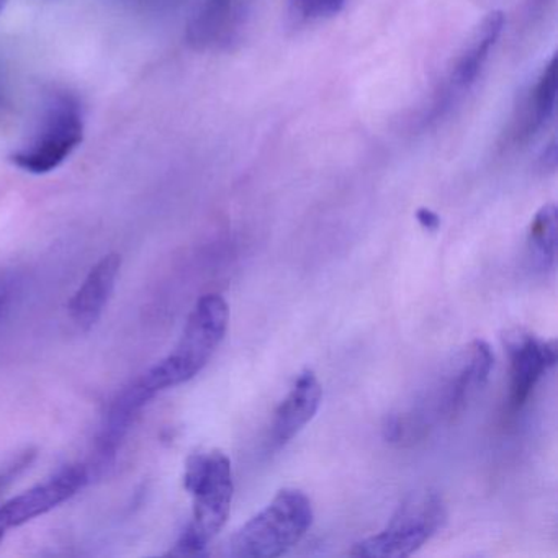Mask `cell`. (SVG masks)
Instances as JSON below:
<instances>
[{
    "label": "cell",
    "instance_id": "4",
    "mask_svg": "<svg viewBox=\"0 0 558 558\" xmlns=\"http://www.w3.org/2000/svg\"><path fill=\"white\" fill-rule=\"evenodd\" d=\"M84 132L80 100L73 94H54L32 138L11 156L12 165L35 175L53 172L83 145Z\"/></svg>",
    "mask_w": 558,
    "mask_h": 558
},
{
    "label": "cell",
    "instance_id": "8",
    "mask_svg": "<svg viewBox=\"0 0 558 558\" xmlns=\"http://www.w3.org/2000/svg\"><path fill=\"white\" fill-rule=\"evenodd\" d=\"M506 348L511 361L509 404L512 410H521L541 378L557 364V344L554 341H541L534 335L519 331L508 336Z\"/></svg>",
    "mask_w": 558,
    "mask_h": 558
},
{
    "label": "cell",
    "instance_id": "3",
    "mask_svg": "<svg viewBox=\"0 0 558 558\" xmlns=\"http://www.w3.org/2000/svg\"><path fill=\"white\" fill-rule=\"evenodd\" d=\"M313 524V506L305 493L283 488L230 538L228 554L236 558H274L295 547Z\"/></svg>",
    "mask_w": 558,
    "mask_h": 558
},
{
    "label": "cell",
    "instance_id": "20",
    "mask_svg": "<svg viewBox=\"0 0 558 558\" xmlns=\"http://www.w3.org/2000/svg\"><path fill=\"white\" fill-rule=\"evenodd\" d=\"M403 423H401L400 417L398 416H390L387 420V423H385L384 426V436L385 439L388 440V442H398V440L403 437Z\"/></svg>",
    "mask_w": 558,
    "mask_h": 558
},
{
    "label": "cell",
    "instance_id": "9",
    "mask_svg": "<svg viewBox=\"0 0 558 558\" xmlns=\"http://www.w3.org/2000/svg\"><path fill=\"white\" fill-rule=\"evenodd\" d=\"M155 397L156 395L143 384L142 378H136L110 401L94 446L93 460L87 465L90 475L102 472L116 460L120 444L125 439L140 411Z\"/></svg>",
    "mask_w": 558,
    "mask_h": 558
},
{
    "label": "cell",
    "instance_id": "18",
    "mask_svg": "<svg viewBox=\"0 0 558 558\" xmlns=\"http://www.w3.org/2000/svg\"><path fill=\"white\" fill-rule=\"evenodd\" d=\"M15 287H17V280L12 274L0 272V318L8 312L9 305L12 302V295H14Z\"/></svg>",
    "mask_w": 558,
    "mask_h": 558
},
{
    "label": "cell",
    "instance_id": "21",
    "mask_svg": "<svg viewBox=\"0 0 558 558\" xmlns=\"http://www.w3.org/2000/svg\"><path fill=\"white\" fill-rule=\"evenodd\" d=\"M542 169L544 171H555L557 168V143L551 142L545 149L544 156L541 158Z\"/></svg>",
    "mask_w": 558,
    "mask_h": 558
},
{
    "label": "cell",
    "instance_id": "17",
    "mask_svg": "<svg viewBox=\"0 0 558 558\" xmlns=\"http://www.w3.org/2000/svg\"><path fill=\"white\" fill-rule=\"evenodd\" d=\"M35 459V450H25L24 453L12 460L5 469L0 470V492H4Z\"/></svg>",
    "mask_w": 558,
    "mask_h": 558
},
{
    "label": "cell",
    "instance_id": "19",
    "mask_svg": "<svg viewBox=\"0 0 558 558\" xmlns=\"http://www.w3.org/2000/svg\"><path fill=\"white\" fill-rule=\"evenodd\" d=\"M416 220L427 231H437L440 228L439 215L434 214L429 208H420L416 211Z\"/></svg>",
    "mask_w": 558,
    "mask_h": 558
},
{
    "label": "cell",
    "instance_id": "14",
    "mask_svg": "<svg viewBox=\"0 0 558 558\" xmlns=\"http://www.w3.org/2000/svg\"><path fill=\"white\" fill-rule=\"evenodd\" d=\"M557 71V57H554L542 71L541 77L529 93L527 99L524 100V107H521V112L514 122L512 135L518 142L531 138L554 116L558 90Z\"/></svg>",
    "mask_w": 558,
    "mask_h": 558
},
{
    "label": "cell",
    "instance_id": "5",
    "mask_svg": "<svg viewBox=\"0 0 558 558\" xmlns=\"http://www.w3.org/2000/svg\"><path fill=\"white\" fill-rule=\"evenodd\" d=\"M446 506L433 489L411 493L378 534L357 542L354 557L403 558L420 550L446 524Z\"/></svg>",
    "mask_w": 558,
    "mask_h": 558
},
{
    "label": "cell",
    "instance_id": "12",
    "mask_svg": "<svg viewBox=\"0 0 558 558\" xmlns=\"http://www.w3.org/2000/svg\"><path fill=\"white\" fill-rule=\"evenodd\" d=\"M505 14L501 11H493L476 25L450 71L449 84H447L449 96L469 90L475 83L505 28Z\"/></svg>",
    "mask_w": 558,
    "mask_h": 558
},
{
    "label": "cell",
    "instance_id": "13",
    "mask_svg": "<svg viewBox=\"0 0 558 558\" xmlns=\"http://www.w3.org/2000/svg\"><path fill=\"white\" fill-rule=\"evenodd\" d=\"M495 355L492 348L482 339H476L469 348L465 362L457 372L452 384L447 388L446 398H444V408L447 413L456 414L465 408L470 398L475 397L476 391L482 390L488 381L492 374Z\"/></svg>",
    "mask_w": 558,
    "mask_h": 558
},
{
    "label": "cell",
    "instance_id": "6",
    "mask_svg": "<svg viewBox=\"0 0 558 558\" xmlns=\"http://www.w3.org/2000/svg\"><path fill=\"white\" fill-rule=\"evenodd\" d=\"M89 466L68 465L51 478L21 493L0 506V544L12 529L53 511L81 492L90 482Z\"/></svg>",
    "mask_w": 558,
    "mask_h": 558
},
{
    "label": "cell",
    "instance_id": "22",
    "mask_svg": "<svg viewBox=\"0 0 558 558\" xmlns=\"http://www.w3.org/2000/svg\"><path fill=\"white\" fill-rule=\"evenodd\" d=\"M9 0H0V15L4 14L5 8H8Z\"/></svg>",
    "mask_w": 558,
    "mask_h": 558
},
{
    "label": "cell",
    "instance_id": "1",
    "mask_svg": "<svg viewBox=\"0 0 558 558\" xmlns=\"http://www.w3.org/2000/svg\"><path fill=\"white\" fill-rule=\"evenodd\" d=\"M184 486L194 498V514L169 555L201 557L230 515L234 492L230 459L220 450L192 453Z\"/></svg>",
    "mask_w": 558,
    "mask_h": 558
},
{
    "label": "cell",
    "instance_id": "2",
    "mask_svg": "<svg viewBox=\"0 0 558 558\" xmlns=\"http://www.w3.org/2000/svg\"><path fill=\"white\" fill-rule=\"evenodd\" d=\"M230 310L223 296L208 293L195 303L174 351L142 375V381L158 395L201 374L227 335Z\"/></svg>",
    "mask_w": 558,
    "mask_h": 558
},
{
    "label": "cell",
    "instance_id": "7",
    "mask_svg": "<svg viewBox=\"0 0 558 558\" xmlns=\"http://www.w3.org/2000/svg\"><path fill=\"white\" fill-rule=\"evenodd\" d=\"M251 0H204L189 22L185 40L197 51H228L240 44Z\"/></svg>",
    "mask_w": 558,
    "mask_h": 558
},
{
    "label": "cell",
    "instance_id": "16",
    "mask_svg": "<svg viewBox=\"0 0 558 558\" xmlns=\"http://www.w3.org/2000/svg\"><path fill=\"white\" fill-rule=\"evenodd\" d=\"M293 17L302 22L322 21L339 14L345 0H289Z\"/></svg>",
    "mask_w": 558,
    "mask_h": 558
},
{
    "label": "cell",
    "instance_id": "15",
    "mask_svg": "<svg viewBox=\"0 0 558 558\" xmlns=\"http://www.w3.org/2000/svg\"><path fill=\"white\" fill-rule=\"evenodd\" d=\"M529 253L534 266L542 272L555 267L557 260V208L544 205L532 218L527 233Z\"/></svg>",
    "mask_w": 558,
    "mask_h": 558
},
{
    "label": "cell",
    "instance_id": "10",
    "mask_svg": "<svg viewBox=\"0 0 558 558\" xmlns=\"http://www.w3.org/2000/svg\"><path fill=\"white\" fill-rule=\"evenodd\" d=\"M120 269L122 257L116 253L107 254L90 269L68 303V315L81 331H89L99 322L104 310L109 305V300L112 299Z\"/></svg>",
    "mask_w": 558,
    "mask_h": 558
},
{
    "label": "cell",
    "instance_id": "11",
    "mask_svg": "<svg viewBox=\"0 0 558 558\" xmlns=\"http://www.w3.org/2000/svg\"><path fill=\"white\" fill-rule=\"evenodd\" d=\"M323 400V388L312 371H303L293 381L287 397L274 414L270 440L282 447L302 433L303 427L316 416Z\"/></svg>",
    "mask_w": 558,
    "mask_h": 558
}]
</instances>
